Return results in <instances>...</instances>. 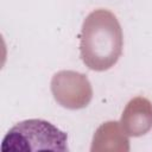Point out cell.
I'll use <instances>...</instances> for the list:
<instances>
[{
    "label": "cell",
    "mask_w": 152,
    "mask_h": 152,
    "mask_svg": "<svg viewBox=\"0 0 152 152\" xmlns=\"http://www.w3.org/2000/svg\"><path fill=\"white\" fill-rule=\"evenodd\" d=\"M122 46V28L114 13L97 8L86 17L80 34V53L88 69H110L121 57Z\"/></svg>",
    "instance_id": "6da1fadb"
},
{
    "label": "cell",
    "mask_w": 152,
    "mask_h": 152,
    "mask_svg": "<svg viewBox=\"0 0 152 152\" xmlns=\"http://www.w3.org/2000/svg\"><path fill=\"white\" fill-rule=\"evenodd\" d=\"M2 152L53 151L66 152L68 135L55 125L42 119H28L15 124L2 138Z\"/></svg>",
    "instance_id": "7a4b0ae2"
},
{
    "label": "cell",
    "mask_w": 152,
    "mask_h": 152,
    "mask_svg": "<svg viewBox=\"0 0 152 152\" xmlns=\"http://www.w3.org/2000/svg\"><path fill=\"white\" fill-rule=\"evenodd\" d=\"M51 93L58 104L68 109L87 107L93 99V88L84 74L61 70L51 78Z\"/></svg>",
    "instance_id": "3957f363"
},
{
    "label": "cell",
    "mask_w": 152,
    "mask_h": 152,
    "mask_svg": "<svg viewBox=\"0 0 152 152\" xmlns=\"http://www.w3.org/2000/svg\"><path fill=\"white\" fill-rule=\"evenodd\" d=\"M120 124L129 137H141L152 129V102L144 97L137 96L126 104Z\"/></svg>",
    "instance_id": "277c9868"
},
{
    "label": "cell",
    "mask_w": 152,
    "mask_h": 152,
    "mask_svg": "<svg viewBox=\"0 0 152 152\" xmlns=\"http://www.w3.org/2000/svg\"><path fill=\"white\" fill-rule=\"evenodd\" d=\"M91 152H128L129 140L118 121H107L97 127L91 141Z\"/></svg>",
    "instance_id": "5b68a950"
}]
</instances>
